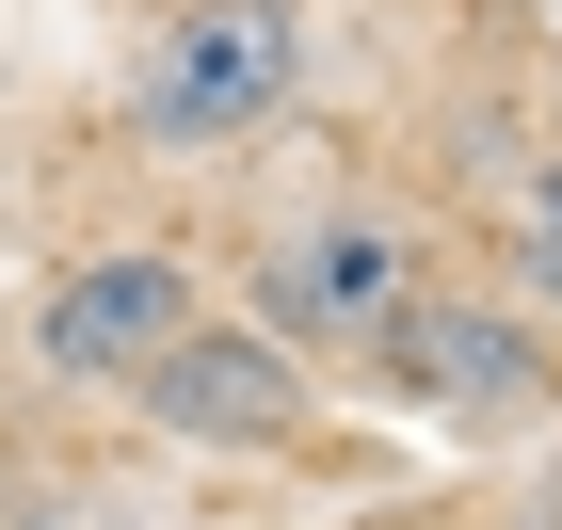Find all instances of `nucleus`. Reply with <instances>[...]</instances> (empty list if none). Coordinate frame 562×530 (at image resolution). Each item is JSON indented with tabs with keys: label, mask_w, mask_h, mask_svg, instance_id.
Segmentation results:
<instances>
[{
	"label": "nucleus",
	"mask_w": 562,
	"mask_h": 530,
	"mask_svg": "<svg viewBox=\"0 0 562 530\" xmlns=\"http://www.w3.org/2000/svg\"><path fill=\"white\" fill-rule=\"evenodd\" d=\"M290 65H305L290 0H177L161 48H145V81H130V129L145 145H241V129H273Z\"/></svg>",
	"instance_id": "f257e3e1"
},
{
	"label": "nucleus",
	"mask_w": 562,
	"mask_h": 530,
	"mask_svg": "<svg viewBox=\"0 0 562 530\" xmlns=\"http://www.w3.org/2000/svg\"><path fill=\"white\" fill-rule=\"evenodd\" d=\"M386 370L434 402V418H547L562 402V370H547V338H530L515 306H467V290H418V306L386 322Z\"/></svg>",
	"instance_id": "f03ea898"
},
{
	"label": "nucleus",
	"mask_w": 562,
	"mask_h": 530,
	"mask_svg": "<svg viewBox=\"0 0 562 530\" xmlns=\"http://www.w3.org/2000/svg\"><path fill=\"white\" fill-rule=\"evenodd\" d=\"M33 338H48V370H81V386H145V353L193 338V273L177 258H81L33 306Z\"/></svg>",
	"instance_id": "7ed1b4c3"
},
{
	"label": "nucleus",
	"mask_w": 562,
	"mask_h": 530,
	"mask_svg": "<svg viewBox=\"0 0 562 530\" xmlns=\"http://www.w3.org/2000/svg\"><path fill=\"white\" fill-rule=\"evenodd\" d=\"M273 306H290V338H322V353H386V322L418 306V258H402L386 225H305L290 258H273Z\"/></svg>",
	"instance_id": "20e7f679"
},
{
	"label": "nucleus",
	"mask_w": 562,
	"mask_h": 530,
	"mask_svg": "<svg viewBox=\"0 0 562 530\" xmlns=\"http://www.w3.org/2000/svg\"><path fill=\"white\" fill-rule=\"evenodd\" d=\"M145 402L177 435H290V370L258 338H161L145 353Z\"/></svg>",
	"instance_id": "39448f33"
},
{
	"label": "nucleus",
	"mask_w": 562,
	"mask_h": 530,
	"mask_svg": "<svg viewBox=\"0 0 562 530\" xmlns=\"http://www.w3.org/2000/svg\"><path fill=\"white\" fill-rule=\"evenodd\" d=\"M530 273H547V290H562V177H547V193H530Z\"/></svg>",
	"instance_id": "423d86ee"
}]
</instances>
